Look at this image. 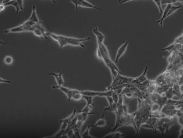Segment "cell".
<instances>
[{
	"mask_svg": "<svg viewBox=\"0 0 183 138\" xmlns=\"http://www.w3.org/2000/svg\"><path fill=\"white\" fill-rule=\"evenodd\" d=\"M177 124L175 117H164L158 118L155 125L154 132L156 133V131H160L162 135L164 136L165 133L169 132L172 126Z\"/></svg>",
	"mask_w": 183,
	"mask_h": 138,
	"instance_id": "cell-1",
	"label": "cell"
},
{
	"mask_svg": "<svg viewBox=\"0 0 183 138\" xmlns=\"http://www.w3.org/2000/svg\"><path fill=\"white\" fill-rule=\"evenodd\" d=\"M112 77V82L110 87L108 88V89H111L114 86L120 85V84H131V81L134 80V77H128L126 76H124L120 73H118L117 70L114 69H110Z\"/></svg>",
	"mask_w": 183,
	"mask_h": 138,
	"instance_id": "cell-2",
	"label": "cell"
},
{
	"mask_svg": "<svg viewBox=\"0 0 183 138\" xmlns=\"http://www.w3.org/2000/svg\"><path fill=\"white\" fill-rule=\"evenodd\" d=\"M68 2L72 3L75 5L76 11L78 12V7H81L87 8H92L101 11V9L99 8L92 4L89 2L87 1V0H67Z\"/></svg>",
	"mask_w": 183,
	"mask_h": 138,
	"instance_id": "cell-3",
	"label": "cell"
},
{
	"mask_svg": "<svg viewBox=\"0 0 183 138\" xmlns=\"http://www.w3.org/2000/svg\"><path fill=\"white\" fill-rule=\"evenodd\" d=\"M90 39V37L85 38H78L71 37L66 36V40L68 45H71L73 46L85 48V45L83 42H87Z\"/></svg>",
	"mask_w": 183,
	"mask_h": 138,
	"instance_id": "cell-4",
	"label": "cell"
},
{
	"mask_svg": "<svg viewBox=\"0 0 183 138\" xmlns=\"http://www.w3.org/2000/svg\"><path fill=\"white\" fill-rule=\"evenodd\" d=\"M178 111V110L176 109L175 106H172L167 102L161 109V113L165 115V117H176V114Z\"/></svg>",
	"mask_w": 183,
	"mask_h": 138,
	"instance_id": "cell-5",
	"label": "cell"
},
{
	"mask_svg": "<svg viewBox=\"0 0 183 138\" xmlns=\"http://www.w3.org/2000/svg\"><path fill=\"white\" fill-rule=\"evenodd\" d=\"M47 35L48 37H49L52 38L54 41H55L59 45L60 49H62L63 47L68 45L66 40V36L56 35L54 33L50 32L49 31H47Z\"/></svg>",
	"mask_w": 183,
	"mask_h": 138,
	"instance_id": "cell-6",
	"label": "cell"
},
{
	"mask_svg": "<svg viewBox=\"0 0 183 138\" xmlns=\"http://www.w3.org/2000/svg\"><path fill=\"white\" fill-rule=\"evenodd\" d=\"M52 88L53 89H58L61 92H62L67 96L69 102H70L72 100L73 95L78 91L77 89H71L69 88L64 87V86H59V85L54 86L52 87Z\"/></svg>",
	"mask_w": 183,
	"mask_h": 138,
	"instance_id": "cell-7",
	"label": "cell"
},
{
	"mask_svg": "<svg viewBox=\"0 0 183 138\" xmlns=\"http://www.w3.org/2000/svg\"><path fill=\"white\" fill-rule=\"evenodd\" d=\"M129 42H130V40H127V42H125L124 44H122L118 49L117 54H116V56H115V63H118V61L120 60V59L123 56V55L125 53V52H126V50H127V47H128V45Z\"/></svg>",
	"mask_w": 183,
	"mask_h": 138,
	"instance_id": "cell-8",
	"label": "cell"
},
{
	"mask_svg": "<svg viewBox=\"0 0 183 138\" xmlns=\"http://www.w3.org/2000/svg\"><path fill=\"white\" fill-rule=\"evenodd\" d=\"M148 66H146L143 73H142L140 76H139L138 77H134V80L131 81V84H133V85H136V84H140L142 82L146 81L147 79V73L148 72Z\"/></svg>",
	"mask_w": 183,
	"mask_h": 138,
	"instance_id": "cell-9",
	"label": "cell"
},
{
	"mask_svg": "<svg viewBox=\"0 0 183 138\" xmlns=\"http://www.w3.org/2000/svg\"><path fill=\"white\" fill-rule=\"evenodd\" d=\"M92 32L96 38L97 44H104V40L105 39V36L101 32L98 28L95 27L92 30Z\"/></svg>",
	"mask_w": 183,
	"mask_h": 138,
	"instance_id": "cell-10",
	"label": "cell"
},
{
	"mask_svg": "<svg viewBox=\"0 0 183 138\" xmlns=\"http://www.w3.org/2000/svg\"><path fill=\"white\" fill-rule=\"evenodd\" d=\"M49 76H53L55 78L57 85L59 86H64L65 84V81L63 78V73L59 72V73L52 72L48 74Z\"/></svg>",
	"mask_w": 183,
	"mask_h": 138,
	"instance_id": "cell-11",
	"label": "cell"
},
{
	"mask_svg": "<svg viewBox=\"0 0 183 138\" xmlns=\"http://www.w3.org/2000/svg\"><path fill=\"white\" fill-rule=\"evenodd\" d=\"M158 87V85L155 80H150V83L149 84L147 91L150 95L154 94L156 93Z\"/></svg>",
	"mask_w": 183,
	"mask_h": 138,
	"instance_id": "cell-12",
	"label": "cell"
},
{
	"mask_svg": "<svg viewBox=\"0 0 183 138\" xmlns=\"http://www.w3.org/2000/svg\"><path fill=\"white\" fill-rule=\"evenodd\" d=\"M104 116H105V114L103 113V114L102 115V116H101V119L98 120L97 121L96 123L94 124V125H92V128H95V127H105L106 125V124H110L111 125H113L110 124V123H108V122H107V121H106V120L105 119V118H104Z\"/></svg>",
	"mask_w": 183,
	"mask_h": 138,
	"instance_id": "cell-13",
	"label": "cell"
},
{
	"mask_svg": "<svg viewBox=\"0 0 183 138\" xmlns=\"http://www.w3.org/2000/svg\"><path fill=\"white\" fill-rule=\"evenodd\" d=\"M172 5H168L165 10H163V12H162V16L159 20H157L156 21V23L160 24L161 27L163 26V21H165V19L167 18V15L168 14V12H169L170 8L171 7Z\"/></svg>",
	"mask_w": 183,
	"mask_h": 138,
	"instance_id": "cell-14",
	"label": "cell"
},
{
	"mask_svg": "<svg viewBox=\"0 0 183 138\" xmlns=\"http://www.w3.org/2000/svg\"><path fill=\"white\" fill-rule=\"evenodd\" d=\"M150 80L147 79L146 81H143V82L141 83L140 84H136L134 85L138 89L141 91H147V88H148L149 84L150 83Z\"/></svg>",
	"mask_w": 183,
	"mask_h": 138,
	"instance_id": "cell-15",
	"label": "cell"
},
{
	"mask_svg": "<svg viewBox=\"0 0 183 138\" xmlns=\"http://www.w3.org/2000/svg\"><path fill=\"white\" fill-rule=\"evenodd\" d=\"M80 93L82 95L92 96V97H95L96 96L99 97V95L101 94V91H92V90H80Z\"/></svg>",
	"mask_w": 183,
	"mask_h": 138,
	"instance_id": "cell-16",
	"label": "cell"
},
{
	"mask_svg": "<svg viewBox=\"0 0 183 138\" xmlns=\"http://www.w3.org/2000/svg\"><path fill=\"white\" fill-rule=\"evenodd\" d=\"M28 20L33 22H35V23H39L41 22L39 20V19H38V17L37 14L35 5H33L32 13H31L30 18L28 19Z\"/></svg>",
	"mask_w": 183,
	"mask_h": 138,
	"instance_id": "cell-17",
	"label": "cell"
},
{
	"mask_svg": "<svg viewBox=\"0 0 183 138\" xmlns=\"http://www.w3.org/2000/svg\"><path fill=\"white\" fill-rule=\"evenodd\" d=\"M125 136H126V134L122 133L120 132H111L110 133L106 134L105 136H104V137H108V138H120L124 137Z\"/></svg>",
	"mask_w": 183,
	"mask_h": 138,
	"instance_id": "cell-18",
	"label": "cell"
},
{
	"mask_svg": "<svg viewBox=\"0 0 183 138\" xmlns=\"http://www.w3.org/2000/svg\"><path fill=\"white\" fill-rule=\"evenodd\" d=\"M97 47H98L99 49H100L103 58L110 56L108 49L105 45L104 44H97Z\"/></svg>",
	"mask_w": 183,
	"mask_h": 138,
	"instance_id": "cell-19",
	"label": "cell"
},
{
	"mask_svg": "<svg viewBox=\"0 0 183 138\" xmlns=\"http://www.w3.org/2000/svg\"><path fill=\"white\" fill-rule=\"evenodd\" d=\"M5 5L6 7L9 6V5L10 6L14 7L15 8V9H16V14H18V12H20V10H21L20 8L19 7L18 4V3L17 2L16 0H11V1H10L9 2H8L7 3L5 4Z\"/></svg>",
	"mask_w": 183,
	"mask_h": 138,
	"instance_id": "cell-20",
	"label": "cell"
},
{
	"mask_svg": "<svg viewBox=\"0 0 183 138\" xmlns=\"http://www.w3.org/2000/svg\"><path fill=\"white\" fill-rule=\"evenodd\" d=\"M104 110L109 113H115L117 110V104L115 103H113L112 105H108V106L105 107Z\"/></svg>",
	"mask_w": 183,
	"mask_h": 138,
	"instance_id": "cell-21",
	"label": "cell"
},
{
	"mask_svg": "<svg viewBox=\"0 0 183 138\" xmlns=\"http://www.w3.org/2000/svg\"><path fill=\"white\" fill-rule=\"evenodd\" d=\"M92 125H88L85 131L83 133L81 134V138H88V137H89V138H92V137H94L93 136H91L90 134V130L92 128Z\"/></svg>",
	"mask_w": 183,
	"mask_h": 138,
	"instance_id": "cell-22",
	"label": "cell"
},
{
	"mask_svg": "<svg viewBox=\"0 0 183 138\" xmlns=\"http://www.w3.org/2000/svg\"><path fill=\"white\" fill-rule=\"evenodd\" d=\"M182 7V5H172L171 7L169 9V12H168V14L167 15V18L168 17L170 16V15L173 14L175 12H176L177 10L181 9Z\"/></svg>",
	"mask_w": 183,
	"mask_h": 138,
	"instance_id": "cell-23",
	"label": "cell"
},
{
	"mask_svg": "<svg viewBox=\"0 0 183 138\" xmlns=\"http://www.w3.org/2000/svg\"><path fill=\"white\" fill-rule=\"evenodd\" d=\"M76 115V109H74L72 113L69 116L64 118L63 119L60 120V122H61V123L64 122V123H66L67 124H69V123L71 122L72 120L73 119V118L75 117Z\"/></svg>",
	"mask_w": 183,
	"mask_h": 138,
	"instance_id": "cell-24",
	"label": "cell"
},
{
	"mask_svg": "<svg viewBox=\"0 0 183 138\" xmlns=\"http://www.w3.org/2000/svg\"><path fill=\"white\" fill-rule=\"evenodd\" d=\"M82 95L80 93V90H78V91L73 95L72 99L76 101H81L82 100Z\"/></svg>",
	"mask_w": 183,
	"mask_h": 138,
	"instance_id": "cell-25",
	"label": "cell"
},
{
	"mask_svg": "<svg viewBox=\"0 0 183 138\" xmlns=\"http://www.w3.org/2000/svg\"><path fill=\"white\" fill-rule=\"evenodd\" d=\"M80 113V112H79ZM81 113V121L85 123V122L87 120L88 117L91 115H95V113Z\"/></svg>",
	"mask_w": 183,
	"mask_h": 138,
	"instance_id": "cell-26",
	"label": "cell"
},
{
	"mask_svg": "<svg viewBox=\"0 0 183 138\" xmlns=\"http://www.w3.org/2000/svg\"><path fill=\"white\" fill-rule=\"evenodd\" d=\"M13 62H14L13 58L10 56H5V58L3 59V62L7 65H11L13 63Z\"/></svg>",
	"mask_w": 183,
	"mask_h": 138,
	"instance_id": "cell-27",
	"label": "cell"
},
{
	"mask_svg": "<svg viewBox=\"0 0 183 138\" xmlns=\"http://www.w3.org/2000/svg\"><path fill=\"white\" fill-rule=\"evenodd\" d=\"M165 96L167 97L168 99L172 98L173 96H174V94H173V92H172V87H169L168 89L165 93Z\"/></svg>",
	"mask_w": 183,
	"mask_h": 138,
	"instance_id": "cell-28",
	"label": "cell"
},
{
	"mask_svg": "<svg viewBox=\"0 0 183 138\" xmlns=\"http://www.w3.org/2000/svg\"><path fill=\"white\" fill-rule=\"evenodd\" d=\"M83 99L86 101L87 104L86 105H94L93 104V98L92 96H85L82 95Z\"/></svg>",
	"mask_w": 183,
	"mask_h": 138,
	"instance_id": "cell-29",
	"label": "cell"
},
{
	"mask_svg": "<svg viewBox=\"0 0 183 138\" xmlns=\"http://www.w3.org/2000/svg\"><path fill=\"white\" fill-rule=\"evenodd\" d=\"M94 105H86L82 109L80 110V113H90L93 109Z\"/></svg>",
	"mask_w": 183,
	"mask_h": 138,
	"instance_id": "cell-30",
	"label": "cell"
},
{
	"mask_svg": "<svg viewBox=\"0 0 183 138\" xmlns=\"http://www.w3.org/2000/svg\"><path fill=\"white\" fill-rule=\"evenodd\" d=\"M73 131H74V133L75 136V138H81V135L80 133V129L76 127H73Z\"/></svg>",
	"mask_w": 183,
	"mask_h": 138,
	"instance_id": "cell-31",
	"label": "cell"
},
{
	"mask_svg": "<svg viewBox=\"0 0 183 138\" xmlns=\"http://www.w3.org/2000/svg\"><path fill=\"white\" fill-rule=\"evenodd\" d=\"M162 5H174L177 2L176 0H161Z\"/></svg>",
	"mask_w": 183,
	"mask_h": 138,
	"instance_id": "cell-32",
	"label": "cell"
},
{
	"mask_svg": "<svg viewBox=\"0 0 183 138\" xmlns=\"http://www.w3.org/2000/svg\"><path fill=\"white\" fill-rule=\"evenodd\" d=\"M95 56H96V58L97 59H98V60H101V61H103V56H102V54L101 53L100 49H99V48L98 47H97L96 51V53H95Z\"/></svg>",
	"mask_w": 183,
	"mask_h": 138,
	"instance_id": "cell-33",
	"label": "cell"
},
{
	"mask_svg": "<svg viewBox=\"0 0 183 138\" xmlns=\"http://www.w3.org/2000/svg\"><path fill=\"white\" fill-rule=\"evenodd\" d=\"M176 44H179L183 45V34L178 36V37L176 38L174 42Z\"/></svg>",
	"mask_w": 183,
	"mask_h": 138,
	"instance_id": "cell-34",
	"label": "cell"
},
{
	"mask_svg": "<svg viewBox=\"0 0 183 138\" xmlns=\"http://www.w3.org/2000/svg\"><path fill=\"white\" fill-rule=\"evenodd\" d=\"M112 97L113 99V101H114V103H118V100H119V95L117 94V93H116L115 92L113 91V93L112 95Z\"/></svg>",
	"mask_w": 183,
	"mask_h": 138,
	"instance_id": "cell-35",
	"label": "cell"
},
{
	"mask_svg": "<svg viewBox=\"0 0 183 138\" xmlns=\"http://www.w3.org/2000/svg\"><path fill=\"white\" fill-rule=\"evenodd\" d=\"M105 97L106 98V99L108 101V105H112L113 103H114V101H113L112 96H105Z\"/></svg>",
	"mask_w": 183,
	"mask_h": 138,
	"instance_id": "cell-36",
	"label": "cell"
},
{
	"mask_svg": "<svg viewBox=\"0 0 183 138\" xmlns=\"http://www.w3.org/2000/svg\"><path fill=\"white\" fill-rule=\"evenodd\" d=\"M18 4L19 7L20 8L21 10L24 9V3L23 0H16Z\"/></svg>",
	"mask_w": 183,
	"mask_h": 138,
	"instance_id": "cell-37",
	"label": "cell"
},
{
	"mask_svg": "<svg viewBox=\"0 0 183 138\" xmlns=\"http://www.w3.org/2000/svg\"><path fill=\"white\" fill-rule=\"evenodd\" d=\"M0 83H11V81H9V80H5L3 78L0 77Z\"/></svg>",
	"mask_w": 183,
	"mask_h": 138,
	"instance_id": "cell-38",
	"label": "cell"
},
{
	"mask_svg": "<svg viewBox=\"0 0 183 138\" xmlns=\"http://www.w3.org/2000/svg\"><path fill=\"white\" fill-rule=\"evenodd\" d=\"M5 8L6 6L5 5V4H1L0 5V14L2 12H4L5 9Z\"/></svg>",
	"mask_w": 183,
	"mask_h": 138,
	"instance_id": "cell-39",
	"label": "cell"
},
{
	"mask_svg": "<svg viewBox=\"0 0 183 138\" xmlns=\"http://www.w3.org/2000/svg\"><path fill=\"white\" fill-rule=\"evenodd\" d=\"M131 1H133V0H119V3L121 5L122 3H125L127 2H129Z\"/></svg>",
	"mask_w": 183,
	"mask_h": 138,
	"instance_id": "cell-40",
	"label": "cell"
},
{
	"mask_svg": "<svg viewBox=\"0 0 183 138\" xmlns=\"http://www.w3.org/2000/svg\"><path fill=\"white\" fill-rule=\"evenodd\" d=\"M177 1V2H181V3H182L183 2V0H176Z\"/></svg>",
	"mask_w": 183,
	"mask_h": 138,
	"instance_id": "cell-41",
	"label": "cell"
},
{
	"mask_svg": "<svg viewBox=\"0 0 183 138\" xmlns=\"http://www.w3.org/2000/svg\"><path fill=\"white\" fill-rule=\"evenodd\" d=\"M5 42H3L2 40H0V45L4 44Z\"/></svg>",
	"mask_w": 183,
	"mask_h": 138,
	"instance_id": "cell-42",
	"label": "cell"
},
{
	"mask_svg": "<svg viewBox=\"0 0 183 138\" xmlns=\"http://www.w3.org/2000/svg\"><path fill=\"white\" fill-rule=\"evenodd\" d=\"M3 1H4V0H0V5L1 4H3Z\"/></svg>",
	"mask_w": 183,
	"mask_h": 138,
	"instance_id": "cell-43",
	"label": "cell"
}]
</instances>
